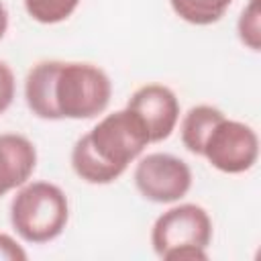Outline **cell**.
Segmentation results:
<instances>
[{"label": "cell", "instance_id": "1", "mask_svg": "<svg viewBox=\"0 0 261 261\" xmlns=\"http://www.w3.org/2000/svg\"><path fill=\"white\" fill-rule=\"evenodd\" d=\"M110 96V77L92 63L41 61L24 80L27 106L45 120L94 118L106 110Z\"/></svg>", "mask_w": 261, "mask_h": 261}, {"label": "cell", "instance_id": "2", "mask_svg": "<svg viewBox=\"0 0 261 261\" xmlns=\"http://www.w3.org/2000/svg\"><path fill=\"white\" fill-rule=\"evenodd\" d=\"M69 218L67 196L49 181L20 186L10 202V222L16 234L33 245L57 239Z\"/></svg>", "mask_w": 261, "mask_h": 261}, {"label": "cell", "instance_id": "3", "mask_svg": "<svg viewBox=\"0 0 261 261\" xmlns=\"http://www.w3.org/2000/svg\"><path fill=\"white\" fill-rule=\"evenodd\" d=\"M212 220L198 204H179L163 212L151 230L153 251L165 261H206Z\"/></svg>", "mask_w": 261, "mask_h": 261}, {"label": "cell", "instance_id": "4", "mask_svg": "<svg viewBox=\"0 0 261 261\" xmlns=\"http://www.w3.org/2000/svg\"><path fill=\"white\" fill-rule=\"evenodd\" d=\"M86 137L96 155L122 173L151 143L145 124L128 108L104 116Z\"/></svg>", "mask_w": 261, "mask_h": 261}, {"label": "cell", "instance_id": "5", "mask_svg": "<svg viewBox=\"0 0 261 261\" xmlns=\"http://www.w3.org/2000/svg\"><path fill=\"white\" fill-rule=\"evenodd\" d=\"M200 157H206L208 163L222 173H245L259 157L257 133L249 124L222 114L208 130Z\"/></svg>", "mask_w": 261, "mask_h": 261}, {"label": "cell", "instance_id": "6", "mask_svg": "<svg viewBox=\"0 0 261 261\" xmlns=\"http://www.w3.org/2000/svg\"><path fill=\"white\" fill-rule=\"evenodd\" d=\"M135 186L145 200L171 204L192 188L190 165L169 153H149L135 167Z\"/></svg>", "mask_w": 261, "mask_h": 261}, {"label": "cell", "instance_id": "7", "mask_svg": "<svg viewBox=\"0 0 261 261\" xmlns=\"http://www.w3.org/2000/svg\"><path fill=\"white\" fill-rule=\"evenodd\" d=\"M126 108L141 118L151 143L165 141L179 120V102L175 94L161 84H147L135 90Z\"/></svg>", "mask_w": 261, "mask_h": 261}, {"label": "cell", "instance_id": "8", "mask_svg": "<svg viewBox=\"0 0 261 261\" xmlns=\"http://www.w3.org/2000/svg\"><path fill=\"white\" fill-rule=\"evenodd\" d=\"M37 167L35 145L16 133L0 135V196L29 181Z\"/></svg>", "mask_w": 261, "mask_h": 261}, {"label": "cell", "instance_id": "9", "mask_svg": "<svg viewBox=\"0 0 261 261\" xmlns=\"http://www.w3.org/2000/svg\"><path fill=\"white\" fill-rule=\"evenodd\" d=\"M71 167L75 171L77 177H82L88 184H110L116 177L122 175L120 169L108 165L106 161H102L96 151L92 149L88 137H80L71 149Z\"/></svg>", "mask_w": 261, "mask_h": 261}, {"label": "cell", "instance_id": "10", "mask_svg": "<svg viewBox=\"0 0 261 261\" xmlns=\"http://www.w3.org/2000/svg\"><path fill=\"white\" fill-rule=\"evenodd\" d=\"M222 116V110L210 106V104H198L192 106L184 118H181V126H179V135H181V143L184 147L194 153L200 155L202 143L208 135V130L212 128V124Z\"/></svg>", "mask_w": 261, "mask_h": 261}, {"label": "cell", "instance_id": "11", "mask_svg": "<svg viewBox=\"0 0 261 261\" xmlns=\"http://www.w3.org/2000/svg\"><path fill=\"white\" fill-rule=\"evenodd\" d=\"M169 4L181 20L196 27H206L218 22L232 0H169Z\"/></svg>", "mask_w": 261, "mask_h": 261}, {"label": "cell", "instance_id": "12", "mask_svg": "<svg viewBox=\"0 0 261 261\" xmlns=\"http://www.w3.org/2000/svg\"><path fill=\"white\" fill-rule=\"evenodd\" d=\"M80 0H24L29 16L41 24H55L73 14Z\"/></svg>", "mask_w": 261, "mask_h": 261}, {"label": "cell", "instance_id": "13", "mask_svg": "<svg viewBox=\"0 0 261 261\" xmlns=\"http://www.w3.org/2000/svg\"><path fill=\"white\" fill-rule=\"evenodd\" d=\"M239 39L243 41V45H247L253 51H259L261 47V16H259V0H251L241 16H239Z\"/></svg>", "mask_w": 261, "mask_h": 261}, {"label": "cell", "instance_id": "14", "mask_svg": "<svg viewBox=\"0 0 261 261\" xmlns=\"http://www.w3.org/2000/svg\"><path fill=\"white\" fill-rule=\"evenodd\" d=\"M14 88H16V82H14V73L12 69L0 61V114L8 110V106L12 104L14 100Z\"/></svg>", "mask_w": 261, "mask_h": 261}, {"label": "cell", "instance_id": "15", "mask_svg": "<svg viewBox=\"0 0 261 261\" xmlns=\"http://www.w3.org/2000/svg\"><path fill=\"white\" fill-rule=\"evenodd\" d=\"M27 253L24 249L8 234L0 232V261H24Z\"/></svg>", "mask_w": 261, "mask_h": 261}, {"label": "cell", "instance_id": "16", "mask_svg": "<svg viewBox=\"0 0 261 261\" xmlns=\"http://www.w3.org/2000/svg\"><path fill=\"white\" fill-rule=\"evenodd\" d=\"M6 29H8V10H6V6L0 2V41H2L4 33H6Z\"/></svg>", "mask_w": 261, "mask_h": 261}]
</instances>
